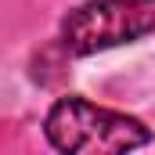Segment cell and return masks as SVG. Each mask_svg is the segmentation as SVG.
Instances as JSON below:
<instances>
[{
    "instance_id": "6da1fadb",
    "label": "cell",
    "mask_w": 155,
    "mask_h": 155,
    "mask_svg": "<svg viewBox=\"0 0 155 155\" xmlns=\"http://www.w3.org/2000/svg\"><path fill=\"white\" fill-rule=\"evenodd\" d=\"M47 141L69 155H119L152 144V130L141 119L101 108L87 97H58L43 123Z\"/></svg>"
},
{
    "instance_id": "7a4b0ae2",
    "label": "cell",
    "mask_w": 155,
    "mask_h": 155,
    "mask_svg": "<svg viewBox=\"0 0 155 155\" xmlns=\"http://www.w3.org/2000/svg\"><path fill=\"white\" fill-rule=\"evenodd\" d=\"M155 33V11L141 0H87L61 22V47L69 54H97Z\"/></svg>"
},
{
    "instance_id": "3957f363",
    "label": "cell",
    "mask_w": 155,
    "mask_h": 155,
    "mask_svg": "<svg viewBox=\"0 0 155 155\" xmlns=\"http://www.w3.org/2000/svg\"><path fill=\"white\" fill-rule=\"evenodd\" d=\"M141 4H155V0H141Z\"/></svg>"
}]
</instances>
